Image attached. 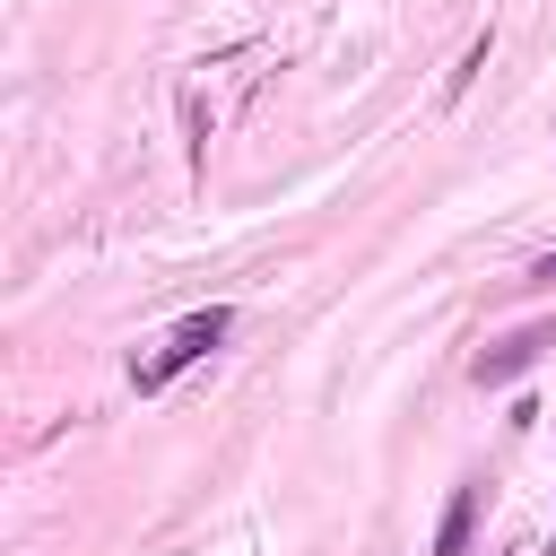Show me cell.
Returning a JSON list of instances; mask_svg holds the SVG:
<instances>
[{
  "instance_id": "obj_3",
  "label": "cell",
  "mask_w": 556,
  "mask_h": 556,
  "mask_svg": "<svg viewBox=\"0 0 556 556\" xmlns=\"http://www.w3.org/2000/svg\"><path fill=\"white\" fill-rule=\"evenodd\" d=\"M469 521H478V478H460V486H452L443 530H434V556H460V547H469Z\"/></svg>"
},
{
  "instance_id": "obj_1",
  "label": "cell",
  "mask_w": 556,
  "mask_h": 556,
  "mask_svg": "<svg viewBox=\"0 0 556 556\" xmlns=\"http://www.w3.org/2000/svg\"><path fill=\"white\" fill-rule=\"evenodd\" d=\"M226 330H235V313H226V304L191 313V321H182V330H174V339H165V348H156V356L139 365V391H165V382H174L182 365H200V356H208V348H217Z\"/></svg>"
},
{
  "instance_id": "obj_4",
  "label": "cell",
  "mask_w": 556,
  "mask_h": 556,
  "mask_svg": "<svg viewBox=\"0 0 556 556\" xmlns=\"http://www.w3.org/2000/svg\"><path fill=\"white\" fill-rule=\"evenodd\" d=\"M478 70H486V35L460 52V70H452V87H443V96H469V78H478Z\"/></svg>"
},
{
  "instance_id": "obj_2",
  "label": "cell",
  "mask_w": 556,
  "mask_h": 556,
  "mask_svg": "<svg viewBox=\"0 0 556 556\" xmlns=\"http://www.w3.org/2000/svg\"><path fill=\"white\" fill-rule=\"evenodd\" d=\"M539 348H556V321H530V330H513V339H495V348L478 356V382L495 391V382H513V374H530V365H539Z\"/></svg>"
}]
</instances>
